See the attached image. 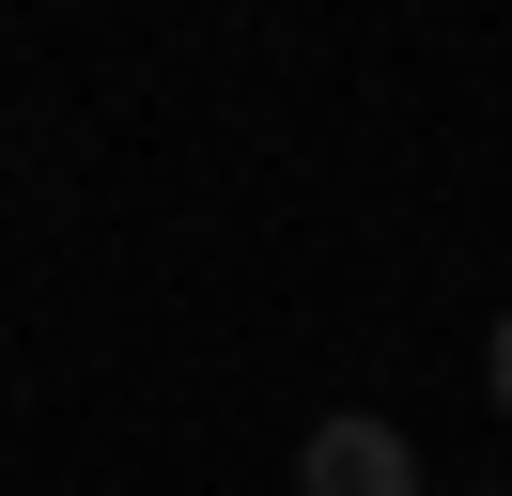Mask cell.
I'll return each mask as SVG.
<instances>
[{"label": "cell", "mask_w": 512, "mask_h": 496, "mask_svg": "<svg viewBox=\"0 0 512 496\" xmlns=\"http://www.w3.org/2000/svg\"><path fill=\"white\" fill-rule=\"evenodd\" d=\"M295 496H419V450L342 403V419H311V450H295Z\"/></svg>", "instance_id": "cell-1"}, {"label": "cell", "mask_w": 512, "mask_h": 496, "mask_svg": "<svg viewBox=\"0 0 512 496\" xmlns=\"http://www.w3.org/2000/svg\"><path fill=\"white\" fill-rule=\"evenodd\" d=\"M481 388H497V419H512V310H497V341H481Z\"/></svg>", "instance_id": "cell-2"}]
</instances>
